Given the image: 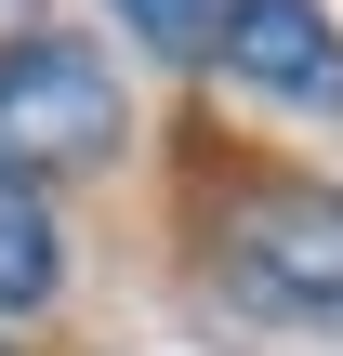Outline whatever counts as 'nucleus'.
<instances>
[{"label":"nucleus","mask_w":343,"mask_h":356,"mask_svg":"<svg viewBox=\"0 0 343 356\" xmlns=\"http://www.w3.org/2000/svg\"><path fill=\"white\" fill-rule=\"evenodd\" d=\"M119 145V79L106 53L79 40H13L0 53V185H40V172H79Z\"/></svg>","instance_id":"nucleus-2"},{"label":"nucleus","mask_w":343,"mask_h":356,"mask_svg":"<svg viewBox=\"0 0 343 356\" xmlns=\"http://www.w3.org/2000/svg\"><path fill=\"white\" fill-rule=\"evenodd\" d=\"M53 277H66V251H53L40 185H0V317H40V304H53Z\"/></svg>","instance_id":"nucleus-4"},{"label":"nucleus","mask_w":343,"mask_h":356,"mask_svg":"<svg viewBox=\"0 0 343 356\" xmlns=\"http://www.w3.org/2000/svg\"><path fill=\"white\" fill-rule=\"evenodd\" d=\"M0 356H13V343H0Z\"/></svg>","instance_id":"nucleus-6"},{"label":"nucleus","mask_w":343,"mask_h":356,"mask_svg":"<svg viewBox=\"0 0 343 356\" xmlns=\"http://www.w3.org/2000/svg\"><path fill=\"white\" fill-rule=\"evenodd\" d=\"M159 53H212V26H225V0H119Z\"/></svg>","instance_id":"nucleus-5"},{"label":"nucleus","mask_w":343,"mask_h":356,"mask_svg":"<svg viewBox=\"0 0 343 356\" xmlns=\"http://www.w3.org/2000/svg\"><path fill=\"white\" fill-rule=\"evenodd\" d=\"M212 53H225V79L264 92V106H304V119H330V106H343V40H330L317 0H225Z\"/></svg>","instance_id":"nucleus-3"},{"label":"nucleus","mask_w":343,"mask_h":356,"mask_svg":"<svg viewBox=\"0 0 343 356\" xmlns=\"http://www.w3.org/2000/svg\"><path fill=\"white\" fill-rule=\"evenodd\" d=\"M225 291L278 330H343V198L330 185H264L225 211Z\"/></svg>","instance_id":"nucleus-1"}]
</instances>
